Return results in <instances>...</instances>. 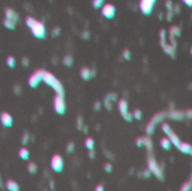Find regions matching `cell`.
<instances>
[{
	"label": "cell",
	"mask_w": 192,
	"mask_h": 191,
	"mask_svg": "<svg viewBox=\"0 0 192 191\" xmlns=\"http://www.w3.org/2000/svg\"><path fill=\"white\" fill-rule=\"evenodd\" d=\"M103 2H105V0H93V1H92V6H93L96 9H98L103 6Z\"/></svg>",
	"instance_id": "obj_23"
},
{
	"label": "cell",
	"mask_w": 192,
	"mask_h": 191,
	"mask_svg": "<svg viewBox=\"0 0 192 191\" xmlns=\"http://www.w3.org/2000/svg\"><path fill=\"white\" fill-rule=\"evenodd\" d=\"M148 169H149V171L153 172L154 174L156 175V176H158V178H162L161 169L158 167V165H157L156 162H154V160H149V161H148Z\"/></svg>",
	"instance_id": "obj_11"
},
{
	"label": "cell",
	"mask_w": 192,
	"mask_h": 191,
	"mask_svg": "<svg viewBox=\"0 0 192 191\" xmlns=\"http://www.w3.org/2000/svg\"><path fill=\"white\" fill-rule=\"evenodd\" d=\"M190 54H191V55H192V47L190 48Z\"/></svg>",
	"instance_id": "obj_35"
},
{
	"label": "cell",
	"mask_w": 192,
	"mask_h": 191,
	"mask_svg": "<svg viewBox=\"0 0 192 191\" xmlns=\"http://www.w3.org/2000/svg\"><path fill=\"white\" fill-rule=\"evenodd\" d=\"M134 117H135V118H137V119H141V118H142V112H141V110H135Z\"/></svg>",
	"instance_id": "obj_27"
},
{
	"label": "cell",
	"mask_w": 192,
	"mask_h": 191,
	"mask_svg": "<svg viewBox=\"0 0 192 191\" xmlns=\"http://www.w3.org/2000/svg\"><path fill=\"white\" fill-rule=\"evenodd\" d=\"M19 156H20V159H23V160H28V157H29V151H28L26 147H23V148H20V151H19Z\"/></svg>",
	"instance_id": "obj_18"
},
{
	"label": "cell",
	"mask_w": 192,
	"mask_h": 191,
	"mask_svg": "<svg viewBox=\"0 0 192 191\" xmlns=\"http://www.w3.org/2000/svg\"><path fill=\"white\" fill-rule=\"evenodd\" d=\"M63 167H64V161H63V157L59 154H55V155L52 156L51 160V167L52 170L55 172H61L63 170Z\"/></svg>",
	"instance_id": "obj_5"
},
{
	"label": "cell",
	"mask_w": 192,
	"mask_h": 191,
	"mask_svg": "<svg viewBox=\"0 0 192 191\" xmlns=\"http://www.w3.org/2000/svg\"><path fill=\"white\" fill-rule=\"evenodd\" d=\"M44 73H45L44 70H38V71H36L35 73H33V74L29 76V79H28V84H29V87H31V88L37 87L39 84V82L43 81Z\"/></svg>",
	"instance_id": "obj_4"
},
{
	"label": "cell",
	"mask_w": 192,
	"mask_h": 191,
	"mask_svg": "<svg viewBox=\"0 0 192 191\" xmlns=\"http://www.w3.org/2000/svg\"><path fill=\"white\" fill-rule=\"evenodd\" d=\"M4 26L8 29H15V26H16V21L14 20H10V19H7V18H5L4 20Z\"/></svg>",
	"instance_id": "obj_16"
},
{
	"label": "cell",
	"mask_w": 192,
	"mask_h": 191,
	"mask_svg": "<svg viewBox=\"0 0 192 191\" xmlns=\"http://www.w3.org/2000/svg\"><path fill=\"white\" fill-rule=\"evenodd\" d=\"M0 121L5 127H11L12 126V116L9 112H2L0 115Z\"/></svg>",
	"instance_id": "obj_9"
},
{
	"label": "cell",
	"mask_w": 192,
	"mask_h": 191,
	"mask_svg": "<svg viewBox=\"0 0 192 191\" xmlns=\"http://www.w3.org/2000/svg\"><path fill=\"white\" fill-rule=\"evenodd\" d=\"M73 148H74V144H73V143H69V144H67V152H72V151H73Z\"/></svg>",
	"instance_id": "obj_29"
},
{
	"label": "cell",
	"mask_w": 192,
	"mask_h": 191,
	"mask_svg": "<svg viewBox=\"0 0 192 191\" xmlns=\"http://www.w3.org/2000/svg\"><path fill=\"white\" fill-rule=\"evenodd\" d=\"M36 23V19L35 18H33L31 16H28L26 17V19H25V24H26V26H28L29 28H31V26Z\"/></svg>",
	"instance_id": "obj_20"
},
{
	"label": "cell",
	"mask_w": 192,
	"mask_h": 191,
	"mask_svg": "<svg viewBox=\"0 0 192 191\" xmlns=\"http://www.w3.org/2000/svg\"><path fill=\"white\" fill-rule=\"evenodd\" d=\"M101 14L105 18H107V19H111V18H114L115 15H116V7L111 4L103 5V6H102V9H101Z\"/></svg>",
	"instance_id": "obj_7"
},
{
	"label": "cell",
	"mask_w": 192,
	"mask_h": 191,
	"mask_svg": "<svg viewBox=\"0 0 192 191\" xmlns=\"http://www.w3.org/2000/svg\"><path fill=\"white\" fill-rule=\"evenodd\" d=\"M118 106H119V112H120V114L122 115V117L124 118H126L127 120H130L132 118L130 117H128V115L129 116H133L132 114H128V104H127V101L126 100H120L119 101V104H118Z\"/></svg>",
	"instance_id": "obj_8"
},
{
	"label": "cell",
	"mask_w": 192,
	"mask_h": 191,
	"mask_svg": "<svg viewBox=\"0 0 192 191\" xmlns=\"http://www.w3.org/2000/svg\"><path fill=\"white\" fill-rule=\"evenodd\" d=\"M188 7H192V0H182Z\"/></svg>",
	"instance_id": "obj_34"
},
{
	"label": "cell",
	"mask_w": 192,
	"mask_h": 191,
	"mask_svg": "<svg viewBox=\"0 0 192 191\" xmlns=\"http://www.w3.org/2000/svg\"><path fill=\"white\" fill-rule=\"evenodd\" d=\"M6 63H7V65L9 66V68H14L16 64V60L14 56H8L7 60H6Z\"/></svg>",
	"instance_id": "obj_21"
},
{
	"label": "cell",
	"mask_w": 192,
	"mask_h": 191,
	"mask_svg": "<svg viewBox=\"0 0 192 191\" xmlns=\"http://www.w3.org/2000/svg\"><path fill=\"white\" fill-rule=\"evenodd\" d=\"M192 190V184L191 182H185L182 187H181V191H191Z\"/></svg>",
	"instance_id": "obj_24"
},
{
	"label": "cell",
	"mask_w": 192,
	"mask_h": 191,
	"mask_svg": "<svg viewBox=\"0 0 192 191\" xmlns=\"http://www.w3.org/2000/svg\"><path fill=\"white\" fill-rule=\"evenodd\" d=\"M1 184H2V183H1V179H0V186H1Z\"/></svg>",
	"instance_id": "obj_36"
},
{
	"label": "cell",
	"mask_w": 192,
	"mask_h": 191,
	"mask_svg": "<svg viewBox=\"0 0 192 191\" xmlns=\"http://www.w3.org/2000/svg\"><path fill=\"white\" fill-rule=\"evenodd\" d=\"M80 74H81V78H82L83 80H89L92 76V71H91L89 68H82V70H81V72H80Z\"/></svg>",
	"instance_id": "obj_14"
},
{
	"label": "cell",
	"mask_w": 192,
	"mask_h": 191,
	"mask_svg": "<svg viewBox=\"0 0 192 191\" xmlns=\"http://www.w3.org/2000/svg\"><path fill=\"white\" fill-rule=\"evenodd\" d=\"M27 170L31 172V173H35V172L37 171V165H36V163H34V162H31V163L28 164Z\"/></svg>",
	"instance_id": "obj_22"
},
{
	"label": "cell",
	"mask_w": 192,
	"mask_h": 191,
	"mask_svg": "<svg viewBox=\"0 0 192 191\" xmlns=\"http://www.w3.org/2000/svg\"><path fill=\"white\" fill-rule=\"evenodd\" d=\"M162 129H163V131H164L165 134H166V137H169L170 141L172 142V144H174L175 146H179L181 143V141L179 139V137H177L174 133H173V131L171 129V127H170L169 125H166V124H164L163 126H162Z\"/></svg>",
	"instance_id": "obj_6"
},
{
	"label": "cell",
	"mask_w": 192,
	"mask_h": 191,
	"mask_svg": "<svg viewBox=\"0 0 192 191\" xmlns=\"http://www.w3.org/2000/svg\"><path fill=\"white\" fill-rule=\"evenodd\" d=\"M94 191H105V189H103V186H101V184H98V186L96 187V189H94Z\"/></svg>",
	"instance_id": "obj_33"
},
{
	"label": "cell",
	"mask_w": 192,
	"mask_h": 191,
	"mask_svg": "<svg viewBox=\"0 0 192 191\" xmlns=\"http://www.w3.org/2000/svg\"><path fill=\"white\" fill-rule=\"evenodd\" d=\"M160 144H161L162 148H164L166 151H169L170 148H171V146H172V142L170 141L169 137H163V138L161 139Z\"/></svg>",
	"instance_id": "obj_15"
},
{
	"label": "cell",
	"mask_w": 192,
	"mask_h": 191,
	"mask_svg": "<svg viewBox=\"0 0 192 191\" xmlns=\"http://www.w3.org/2000/svg\"><path fill=\"white\" fill-rule=\"evenodd\" d=\"M6 188L8 191H19V184L14 180H8L6 182Z\"/></svg>",
	"instance_id": "obj_13"
},
{
	"label": "cell",
	"mask_w": 192,
	"mask_h": 191,
	"mask_svg": "<svg viewBox=\"0 0 192 191\" xmlns=\"http://www.w3.org/2000/svg\"><path fill=\"white\" fill-rule=\"evenodd\" d=\"M171 34H172V35L179 36L180 35V28L177 27V26H173V27H171Z\"/></svg>",
	"instance_id": "obj_25"
},
{
	"label": "cell",
	"mask_w": 192,
	"mask_h": 191,
	"mask_svg": "<svg viewBox=\"0 0 192 191\" xmlns=\"http://www.w3.org/2000/svg\"><path fill=\"white\" fill-rule=\"evenodd\" d=\"M105 169H106L107 172H110L111 170H112V167H111V164L110 163H107L106 165H105Z\"/></svg>",
	"instance_id": "obj_32"
},
{
	"label": "cell",
	"mask_w": 192,
	"mask_h": 191,
	"mask_svg": "<svg viewBox=\"0 0 192 191\" xmlns=\"http://www.w3.org/2000/svg\"><path fill=\"white\" fill-rule=\"evenodd\" d=\"M53 106H54V110L60 115H63L65 112L67 106H65V100L63 98V95H57L56 93L54 101H53Z\"/></svg>",
	"instance_id": "obj_3"
},
{
	"label": "cell",
	"mask_w": 192,
	"mask_h": 191,
	"mask_svg": "<svg viewBox=\"0 0 192 191\" xmlns=\"http://www.w3.org/2000/svg\"><path fill=\"white\" fill-rule=\"evenodd\" d=\"M5 17H6L7 19L14 20L16 23H17V20H18V14L11 8H7L5 10Z\"/></svg>",
	"instance_id": "obj_12"
},
{
	"label": "cell",
	"mask_w": 192,
	"mask_h": 191,
	"mask_svg": "<svg viewBox=\"0 0 192 191\" xmlns=\"http://www.w3.org/2000/svg\"><path fill=\"white\" fill-rule=\"evenodd\" d=\"M84 145H86V147L88 148V150L92 151L94 147V141L91 138V137H88V138H86V141H84Z\"/></svg>",
	"instance_id": "obj_17"
},
{
	"label": "cell",
	"mask_w": 192,
	"mask_h": 191,
	"mask_svg": "<svg viewBox=\"0 0 192 191\" xmlns=\"http://www.w3.org/2000/svg\"><path fill=\"white\" fill-rule=\"evenodd\" d=\"M31 32L33 34V36H35L36 38H45L46 36V28H45V25L42 23V21H37L31 28Z\"/></svg>",
	"instance_id": "obj_2"
},
{
	"label": "cell",
	"mask_w": 192,
	"mask_h": 191,
	"mask_svg": "<svg viewBox=\"0 0 192 191\" xmlns=\"http://www.w3.org/2000/svg\"><path fill=\"white\" fill-rule=\"evenodd\" d=\"M59 34H60V28L59 27L54 28V31L52 32V35H53V36H57Z\"/></svg>",
	"instance_id": "obj_31"
},
{
	"label": "cell",
	"mask_w": 192,
	"mask_h": 191,
	"mask_svg": "<svg viewBox=\"0 0 192 191\" xmlns=\"http://www.w3.org/2000/svg\"><path fill=\"white\" fill-rule=\"evenodd\" d=\"M155 0H142L141 2V9L144 14H149L152 11L153 5Z\"/></svg>",
	"instance_id": "obj_10"
},
{
	"label": "cell",
	"mask_w": 192,
	"mask_h": 191,
	"mask_svg": "<svg viewBox=\"0 0 192 191\" xmlns=\"http://www.w3.org/2000/svg\"><path fill=\"white\" fill-rule=\"evenodd\" d=\"M43 81L47 84V86H50L51 88H53L57 95H63L64 90H63L62 83L60 82V80L57 79L53 73L45 71L44 76H43Z\"/></svg>",
	"instance_id": "obj_1"
},
{
	"label": "cell",
	"mask_w": 192,
	"mask_h": 191,
	"mask_svg": "<svg viewBox=\"0 0 192 191\" xmlns=\"http://www.w3.org/2000/svg\"><path fill=\"white\" fill-rule=\"evenodd\" d=\"M28 139H29V134L28 133H25L23 135V138H21V143L23 144H27L28 143Z\"/></svg>",
	"instance_id": "obj_26"
},
{
	"label": "cell",
	"mask_w": 192,
	"mask_h": 191,
	"mask_svg": "<svg viewBox=\"0 0 192 191\" xmlns=\"http://www.w3.org/2000/svg\"><path fill=\"white\" fill-rule=\"evenodd\" d=\"M124 56H125L126 60H129L130 59V52L128 50H125V51H124Z\"/></svg>",
	"instance_id": "obj_28"
},
{
	"label": "cell",
	"mask_w": 192,
	"mask_h": 191,
	"mask_svg": "<svg viewBox=\"0 0 192 191\" xmlns=\"http://www.w3.org/2000/svg\"><path fill=\"white\" fill-rule=\"evenodd\" d=\"M21 63H23L24 66H27L28 64H29V60H28V57H23V60H21Z\"/></svg>",
	"instance_id": "obj_30"
},
{
	"label": "cell",
	"mask_w": 192,
	"mask_h": 191,
	"mask_svg": "<svg viewBox=\"0 0 192 191\" xmlns=\"http://www.w3.org/2000/svg\"><path fill=\"white\" fill-rule=\"evenodd\" d=\"M63 63H64V65H67V66H71L72 63H73V57L71 55H65L64 59H63Z\"/></svg>",
	"instance_id": "obj_19"
}]
</instances>
